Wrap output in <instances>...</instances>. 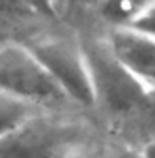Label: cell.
Listing matches in <instances>:
<instances>
[{"label":"cell","instance_id":"obj_10","mask_svg":"<svg viewBox=\"0 0 155 158\" xmlns=\"http://www.w3.org/2000/svg\"><path fill=\"white\" fill-rule=\"evenodd\" d=\"M93 158H144V155L139 148L105 135L93 150Z\"/></svg>","mask_w":155,"mask_h":158},{"label":"cell","instance_id":"obj_7","mask_svg":"<svg viewBox=\"0 0 155 158\" xmlns=\"http://www.w3.org/2000/svg\"><path fill=\"white\" fill-rule=\"evenodd\" d=\"M155 3V0H103L97 12V23L107 28L130 27Z\"/></svg>","mask_w":155,"mask_h":158},{"label":"cell","instance_id":"obj_3","mask_svg":"<svg viewBox=\"0 0 155 158\" xmlns=\"http://www.w3.org/2000/svg\"><path fill=\"white\" fill-rule=\"evenodd\" d=\"M77 105L93 112V88L80 33L55 20L22 42Z\"/></svg>","mask_w":155,"mask_h":158},{"label":"cell","instance_id":"obj_4","mask_svg":"<svg viewBox=\"0 0 155 158\" xmlns=\"http://www.w3.org/2000/svg\"><path fill=\"white\" fill-rule=\"evenodd\" d=\"M0 92L42 108L80 106L67 95L44 63L17 42H0Z\"/></svg>","mask_w":155,"mask_h":158},{"label":"cell","instance_id":"obj_6","mask_svg":"<svg viewBox=\"0 0 155 158\" xmlns=\"http://www.w3.org/2000/svg\"><path fill=\"white\" fill-rule=\"evenodd\" d=\"M55 20L54 0H0V42L22 44Z\"/></svg>","mask_w":155,"mask_h":158},{"label":"cell","instance_id":"obj_9","mask_svg":"<svg viewBox=\"0 0 155 158\" xmlns=\"http://www.w3.org/2000/svg\"><path fill=\"white\" fill-rule=\"evenodd\" d=\"M42 110L45 108L35 106L17 97L0 92V140L15 131L28 118H32Z\"/></svg>","mask_w":155,"mask_h":158},{"label":"cell","instance_id":"obj_2","mask_svg":"<svg viewBox=\"0 0 155 158\" xmlns=\"http://www.w3.org/2000/svg\"><path fill=\"white\" fill-rule=\"evenodd\" d=\"M92 110L45 108L0 140V158H75L105 136Z\"/></svg>","mask_w":155,"mask_h":158},{"label":"cell","instance_id":"obj_11","mask_svg":"<svg viewBox=\"0 0 155 158\" xmlns=\"http://www.w3.org/2000/svg\"><path fill=\"white\" fill-rule=\"evenodd\" d=\"M130 27L142 32V33H145V35H150L155 38V3L142 17H139Z\"/></svg>","mask_w":155,"mask_h":158},{"label":"cell","instance_id":"obj_12","mask_svg":"<svg viewBox=\"0 0 155 158\" xmlns=\"http://www.w3.org/2000/svg\"><path fill=\"white\" fill-rule=\"evenodd\" d=\"M142 155H144V158H155V140H152V142H149L147 145H144V147L140 148Z\"/></svg>","mask_w":155,"mask_h":158},{"label":"cell","instance_id":"obj_13","mask_svg":"<svg viewBox=\"0 0 155 158\" xmlns=\"http://www.w3.org/2000/svg\"><path fill=\"white\" fill-rule=\"evenodd\" d=\"M75 158H93V152L88 153V155H80V156H75Z\"/></svg>","mask_w":155,"mask_h":158},{"label":"cell","instance_id":"obj_5","mask_svg":"<svg viewBox=\"0 0 155 158\" xmlns=\"http://www.w3.org/2000/svg\"><path fill=\"white\" fill-rule=\"evenodd\" d=\"M100 27L110 50L122 65L142 82L155 88V38L132 27Z\"/></svg>","mask_w":155,"mask_h":158},{"label":"cell","instance_id":"obj_8","mask_svg":"<svg viewBox=\"0 0 155 158\" xmlns=\"http://www.w3.org/2000/svg\"><path fill=\"white\" fill-rule=\"evenodd\" d=\"M103 0H54V10L60 22L80 32L97 23V12Z\"/></svg>","mask_w":155,"mask_h":158},{"label":"cell","instance_id":"obj_1","mask_svg":"<svg viewBox=\"0 0 155 158\" xmlns=\"http://www.w3.org/2000/svg\"><path fill=\"white\" fill-rule=\"evenodd\" d=\"M93 88V113L107 135L140 148L155 140V88L114 55L100 23L79 32Z\"/></svg>","mask_w":155,"mask_h":158}]
</instances>
